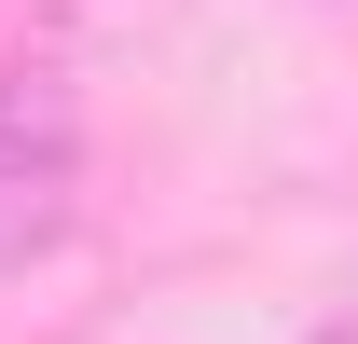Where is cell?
Returning a JSON list of instances; mask_svg holds the SVG:
<instances>
[{
    "mask_svg": "<svg viewBox=\"0 0 358 344\" xmlns=\"http://www.w3.org/2000/svg\"><path fill=\"white\" fill-rule=\"evenodd\" d=\"M55 234H69V166L55 152H0V275L42 261Z\"/></svg>",
    "mask_w": 358,
    "mask_h": 344,
    "instance_id": "1",
    "label": "cell"
},
{
    "mask_svg": "<svg viewBox=\"0 0 358 344\" xmlns=\"http://www.w3.org/2000/svg\"><path fill=\"white\" fill-rule=\"evenodd\" d=\"M69 96L42 83V69H0V152H55V166H69Z\"/></svg>",
    "mask_w": 358,
    "mask_h": 344,
    "instance_id": "2",
    "label": "cell"
}]
</instances>
